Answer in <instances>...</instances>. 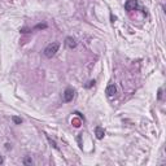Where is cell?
Segmentation results:
<instances>
[{
    "mask_svg": "<svg viewBox=\"0 0 166 166\" xmlns=\"http://www.w3.org/2000/svg\"><path fill=\"white\" fill-rule=\"evenodd\" d=\"M95 135H96V138H98V139H103V138L105 136V130L103 129V127L98 126L95 129Z\"/></svg>",
    "mask_w": 166,
    "mask_h": 166,
    "instance_id": "6",
    "label": "cell"
},
{
    "mask_svg": "<svg viewBox=\"0 0 166 166\" xmlns=\"http://www.w3.org/2000/svg\"><path fill=\"white\" fill-rule=\"evenodd\" d=\"M3 161H4V160H3V157L0 156V164H3Z\"/></svg>",
    "mask_w": 166,
    "mask_h": 166,
    "instance_id": "13",
    "label": "cell"
},
{
    "mask_svg": "<svg viewBox=\"0 0 166 166\" xmlns=\"http://www.w3.org/2000/svg\"><path fill=\"white\" fill-rule=\"evenodd\" d=\"M12 121H13V122H15L16 124H21V123H22V120H21L20 117H17V116H13V117H12Z\"/></svg>",
    "mask_w": 166,
    "mask_h": 166,
    "instance_id": "7",
    "label": "cell"
},
{
    "mask_svg": "<svg viewBox=\"0 0 166 166\" xmlns=\"http://www.w3.org/2000/svg\"><path fill=\"white\" fill-rule=\"evenodd\" d=\"M71 123H73L75 127H79V126H81V120H78V118H74V120L71 121Z\"/></svg>",
    "mask_w": 166,
    "mask_h": 166,
    "instance_id": "9",
    "label": "cell"
},
{
    "mask_svg": "<svg viewBox=\"0 0 166 166\" xmlns=\"http://www.w3.org/2000/svg\"><path fill=\"white\" fill-rule=\"evenodd\" d=\"M24 165H33V160H31V157H25L24 158Z\"/></svg>",
    "mask_w": 166,
    "mask_h": 166,
    "instance_id": "8",
    "label": "cell"
},
{
    "mask_svg": "<svg viewBox=\"0 0 166 166\" xmlns=\"http://www.w3.org/2000/svg\"><path fill=\"white\" fill-rule=\"evenodd\" d=\"M59 48H60V43H57V42L48 44V46L44 48V56L48 57V59H52V57L56 55V52L59 51Z\"/></svg>",
    "mask_w": 166,
    "mask_h": 166,
    "instance_id": "1",
    "label": "cell"
},
{
    "mask_svg": "<svg viewBox=\"0 0 166 166\" xmlns=\"http://www.w3.org/2000/svg\"><path fill=\"white\" fill-rule=\"evenodd\" d=\"M65 46L68 47V48H70V49H73V48H75L77 47V42L73 39V38H70V37H68L65 39Z\"/></svg>",
    "mask_w": 166,
    "mask_h": 166,
    "instance_id": "5",
    "label": "cell"
},
{
    "mask_svg": "<svg viewBox=\"0 0 166 166\" xmlns=\"http://www.w3.org/2000/svg\"><path fill=\"white\" fill-rule=\"evenodd\" d=\"M161 98H162V90L160 88L158 90V99H161Z\"/></svg>",
    "mask_w": 166,
    "mask_h": 166,
    "instance_id": "12",
    "label": "cell"
},
{
    "mask_svg": "<svg viewBox=\"0 0 166 166\" xmlns=\"http://www.w3.org/2000/svg\"><path fill=\"white\" fill-rule=\"evenodd\" d=\"M74 98V90L70 87H68L65 91H64V101L65 103H70Z\"/></svg>",
    "mask_w": 166,
    "mask_h": 166,
    "instance_id": "2",
    "label": "cell"
},
{
    "mask_svg": "<svg viewBox=\"0 0 166 166\" xmlns=\"http://www.w3.org/2000/svg\"><path fill=\"white\" fill-rule=\"evenodd\" d=\"M47 139H48V142H49V143H51V144H52V147H53V148H57L56 143H55V142H53V140H52V139H51V138H49V136H47Z\"/></svg>",
    "mask_w": 166,
    "mask_h": 166,
    "instance_id": "11",
    "label": "cell"
},
{
    "mask_svg": "<svg viewBox=\"0 0 166 166\" xmlns=\"http://www.w3.org/2000/svg\"><path fill=\"white\" fill-rule=\"evenodd\" d=\"M138 8V0H127L124 3V9L127 12H131V10H135Z\"/></svg>",
    "mask_w": 166,
    "mask_h": 166,
    "instance_id": "3",
    "label": "cell"
},
{
    "mask_svg": "<svg viewBox=\"0 0 166 166\" xmlns=\"http://www.w3.org/2000/svg\"><path fill=\"white\" fill-rule=\"evenodd\" d=\"M105 92H107V95L109 96V98H113V96L117 93V87H116L114 84H109L107 87V91H105Z\"/></svg>",
    "mask_w": 166,
    "mask_h": 166,
    "instance_id": "4",
    "label": "cell"
},
{
    "mask_svg": "<svg viewBox=\"0 0 166 166\" xmlns=\"http://www.w3.org/2000/svg\"><path fill=\"white\" fill-rule=\"evenodd\" d=\"M34 29L35 30H37V29H47V24H39V25H37Z\"/></svg>",
    "mask_w": 166,
    "mask_h": 166,
    "instance_id": "10",
    "label": "cell"
}]
</instances>
